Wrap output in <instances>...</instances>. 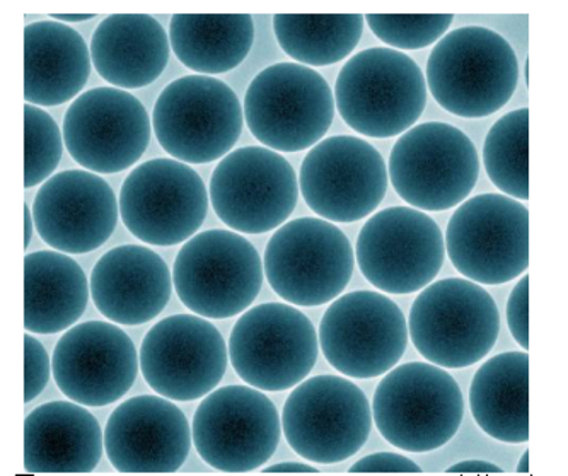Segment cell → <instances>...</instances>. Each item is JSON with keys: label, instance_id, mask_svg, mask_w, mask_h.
<instances>
[{"label": "cell", "instance_id": "obj_1", "mask_svg": "<svg viewBox=\"0 0 568 476\" xmlns=\"http://www.w3.org/2000/svg\"><path fill=\"white\" fill-rule=\"evenodd\" d=\"M519 75V60L503 34L463 27L432 49L425 82L436 103L453 115L485 119L513 100Z\"/></svg>", "mask_w": 568, "mask_h": 476}, {"label": "cell", "instance_id": "obj_2", "mask_svg": "<svg viewBox=\"0 0 568 476\" xmlns=\"http://www.w3.org/2000/svg\"><path fill=\"white\" fill-rule=\"evenodd\" d=\"M427 82L418 63L386 47L362 50L336 78L339 117L364 138L392 139L417 125L427 104Z\"/></svg>", "mask_w": 568, "mask_h": 476}, {"label": "cell", "instance_id": "obj_3", "mask_svg": "<svg viewBox=\"0 0 568 476\" xmlns=\"http://www.w3.org/2000/svg\"><path fill=\"white\" fill-rule=\"evenodd\" d=\"M371 408L384 439L418 455L440 449L458 434L465 396L458 381L443 367L408 362L384 374Z\"/></svg>", "mask_w": 568, "mask_h": 476}, {"label": "cell", "instance_id": "obj_4", "mask_svg": "<svg viewBox=\"0 0 568 476\" xmlns=\"http://www.w3.org/2000/svg\"><path fill=\"white\" fill-rule=\"evenodd\" d=\"M500 333L490 292L468 278H443L422 288L412 304L408 335L418 354L443 369L484 361Z\"/></svg>", "mask_w": 568, "mask_h": 476}, {"label": "cell", "instance_id": "obj_5", "mask_svg": "<svg viewBox=\"0 0 568 476\" xmlns=\"http://www.w3.org/2000/svg\"><path fill=\"white\" fill-rule=\"evenodd\" d=\"M354 269L347 234L322 217L285 222L272 234L263 255L270 287L295 307L333 303L351 284Z\"/></svg>", "mask_w": 568, "mask_h": 476}, {"label": "cell", "instance_id": "obj_6", "mask_svg": "<svg viewBox=\"0 0 568 476\" xmlns=\"http://www.w3.org/2000/svg\"><path fill=\"white\" fill-rule=\"evenodd\" d=\"M335 94L311 67L281 62L253 79L244 97V122L253 138L275 152L310 151L335 119Z\"/></svg>", "mask_w": 568, "mask_h": 476}, {"label": "cell", "instance_id": "obj_7", "mask_svg": "<svg viewBox=\"0 0 568 476\" xmlns=\"http://www.w3.org/2000/svg\"><path fill=\"white\" fill-rule=\"evenodd\" d=\"M265 281L263 259L243 234L211 230L195 234L174 260L173 284L190 313L230 320L250 310Z\"/></svg>", "mask_w": 568, "mask_h": 476}, {"label": "cell", "instance_id": "obj_8", "mask_svg": "<svg viewBox=\"0 0 568 476\" xmlns=\"http://www.w3.org/2000/svg\"><path fill=\"white\" fill-rule=\"evenodd\" d=\"M244 110L231 85L211 75H185L168 84L152 111V132L171 158L214 163L233 151Z\"/></svg>", "mask_w": 568, "mask_h": 476}, {"label": "cell", "instance_id": "obj_9", "mask_svg": "<svg viewBox=\"0 0 568 476\" xmlns=\"http://www.w3.org/2000/svg\"><path fill=\"white\" fill-rule=\"evenodd\" d=\"M389 181L408 207L443 212L458 207L480 178V155L458 126L427 122L399 135L389 155Z\"/></svg>", "mask_w": 568, "mask_h": 476}, {"label": "cell", "instance_id": "obj_10", "mask_svg": "<svg viewBox=\"0 0 568 476\" xmlns=\"http://www.w3.org/2000/svg\"><path fill=\"white\" fill-rule=\"evenodd\" d=\"M282 433L295 455L317 465L354 458L373 431V408L351 377H306L282 411Z\"/></svg>", "mask_w": 568, "mask_h": 476}, {"label": "cell", "instance_id": "obj_11", "mask_svg": "<svg viewBox=\"0 0 568 476\" xmlns=\"http://www.w3.org/2000/svg\"><path fill=\"white\" fill-rule=\"evenodd\" d=\"M446 255L463 277L480 285L516 281L529 266V211L503 193H481L456 207Z\"/></svg>", "mask_w": 568, "mask_h": 476}, {"label": "cell", "instance_id": "obj_12", "mask_svg": "<svg viewBox=\"0 0 568 476\" xmlns=\"http://www.w3.org/2000/svg\"><path fill=\"white\" fill-rule=\"evenodd\" d=\"M231 366L260 392H285L303 383L320 355V338L310 317L287 303L250 307L231 332Z\"/></svg>", "mask_w": 568, "mask_h": 476}, {"label": "cell", "instance_id": "obj_13", "mask_svg": "<svg viewBox=\"0 0 568 476\" xmlns=\"http://www.w3.org/2000/svg\"><path fill=\"white\" fill-rule=\"evenodd\" d=\"M317 338L329 366L342 376L374 379L398 366L410 335L405 314L392 297L355 291L329 303Z\"/></svg>", "mask_w": 568, "mask_h": 476}, {"label": "cell", "instance_id": "obj_14", "mask_svg": "<svg viewBox=\"0 0 568 476\" xmlns=\"http://www.w3.org/2000/svg\"><path fill=\"white\" fill-rule=\"evenodd\" d=\"M200 458L222 473L263 468L282 437L277 406L253 386L231 384L202 398L192 424Z\"/></svg>", "mask_w": 568, "mask_h": 476}, {"label": "cell", "instance_id": "obj_15", "mask_svg": "<svg viewBox=\"0 0 568 476\" xmlns=\"http://www.w3.org/2000/svg\"><path fill=\"white\" fill-rule=\"evenodd\" d=\"M446 260V243L430 215L414 207L374 212L362 225L355 263L383 294H415L436 281Z\"/></svg>", "mask_w": 568, "mask_h": 476}, {"label": "cell", "instance_id": "obj_16", "mask_svg": "<svg viewBox=\"0 0 568 476\" xmlns=\"http://www.w3.org/2000/svg\"><path fill=\"white\" fill-rule=\"evenodd\" d=\"M119 203L123 224L133 236L151 246H176L199 234L211 196L190 164L158 158L130 171Z\"/></svg>", "mask_w": 568, "mask_h": 476}, {"label": "cell", "instance_id": "obj_17", "mask_svg": "<svg viewBox=\"0 0 568 476\" xmlns=\"http://www.w3.org/2000/svg\"><path fill=\"white\" fill-rule=\"evenodd\" d=\"M209 196L215 214L231 231L265 234L284 225L297 207L300 180L281 152L250 145L219 161Z\"/></svg>", "mask_w": 568, "mask_h": 476}, {"label": "cell", "instance_id": "obj_18", "mask_svg": "<svg viewBox=\"0 0 568 476\" xmlns=\"http://www.w3.org/2000/svg\"><path fill=\"white\" fill-rule=\"evenodd\" d=\"M388 164L369 142L354 135L323 139L307 151L300 192L307 207L333 224L371 217L388 192Z\"/></svg>", "mask_w": 568, "mask_h": 476}, {"label": "cell", "instance_id": "obj_19", "mask_svg": "<svg viewBox=\"0 0 568 476\" xmlns=\"http://www.w3.org/2000/svg\"><path fill=\"white\" fill-rule=\"evenodd\" d=\"M141 373L155 395L195 402L219 388L230 364L224 336L207 317L174 314L142 340Z\"/></svg>", "mask_w": 568, "mask_h": 476}, {"label": "cell", "instance_id": "obj_20", "mask_svg": "<svg viewBox=\"0 0 568 476\" xmlns=\"http://www.w3.org/2000/svg\"><path fill=\"white\" fill-rule=\"evenodd\" d=\"M63 141L79 166L116 174L141 161L152 138L144 104L125 89H89L63 117Z\"/></svg>", "mask_w": 568, "mask_h": 476}, {"label": "cell", "instance_id": "obj_21", "mask_svg": "<svg viewBox=\"0 0 568 476\" xmlns=\"http://www.w3.org/2000/svg\"><path fill=\"white\" fill-rule=\"evenodd\" d=\"M60 392L79 405L116 403L132 389L141 371L133 340L111 322H85L67 330L52 358Z\"/></svg>", "mask_w": 568, "mask_h": 476}, {"label": "cell", "instance_id": "obj_22", "mask_svg": "<svg viewBox=\"0 0 568 476\" xmlns=\"http://www.w3.org/2000/svg\"><path fill=\"white\" fill-rule=\"evenodd\" d=\"M33 217L44 244L65 255H85L115 233L120 203L100 174L62 171L38 190Z\"/></svg>", "mask_w": 568, "mask_h": 476}, {"label": "cell", "instance_id": "obj_23", "mask_svg": "<svg viewBox=\"0 0 568 476\" xmlns=\"http://www.w3.org/2000/svg\"><path fill=\"white\" fill-rule=\"evenodd\" d=\"M193 446L189 418L173 399L133 396L120 403L104 428V450L116 472L168 475L185 465Z\"/></svg>", "mask_w": 568, "mask_h": 476}, {"label": "cell", "instance_id": "obj_24", "mask_svg": "<svg viewBox=\"0 0 568 476\" xmlns=\"http://www.w3.org/2000/svg\"><path fill=\"white\" fill-rule=\"evenodd\" d=\"M94 306L108 322L139 326L166 310L173 272L158 253L141 244H123L104 253L89 278Z\"/></svg>", "mask_w": 568, "mask_h": 476}, {"label": "cell", "instance_id": "obj_25", "mask_svg": "<svg viewBox=\"0 0 568 476\" xmlns=\"http://www.w3.org/2000/svg\"><path fill=\"white\" fill-rule=\"evenodd\" d=\"M104 431L84 405L50 402L38 406L24 424V468L28 473L79 475L98 468Z\"/></svg>", "mask_w": 568, "mask_h": 476}, {"label": "cell", "instance_id": "obj_26", "mask_svg": "<svg viewBox=\"0 0 568 476\" xmlns=\"http://www.w3.org/2000/svg\"><path fill=\"white\" fill-rule=\"evenodd\" d=\"M93 69L84 38L59 21H37L24 30V100L60 107L81 97Z\"/></svg>", "mask_w": 568, "mask_h": 476}, {"label": "cell", "instance_id": "obj_27", "mask_svg": "<svg viewBox=\"0 0 568 476\" xmlns=\"http://www.w3.org/2000/svg\"><path fill=\"white\" fill-rule=\"evenodd\" d=\"M91 59L101 79L119 89H141L170 62V34L149 14H111L91 38Z\"/></svg>", "mask_w": 568, "mask_h": 476}, {"label": "cell", "instance_id": "obj_28", "mask_svg": "<svg viewBox=\"0 0 568 476\" xmlns=\"http://www.w3.org/2000/svg\"><path fill=\"white\" fill-rule=\"evenodd\" d=\"M91 285L84 270L65 253L34 252L24 259V328L53 335L78 325Z\"/></svg>", "mask_w": 568, "mask_h": 476}, {"label": "cell", "instance_id": "obj_29", "mask_svg": "<svg viewBox=\"0 0 568 476\" xmlns=\"http://www.w3.org/2000/svg\"><path fill=\"white\" fill-rule=\"evenodd\" d=\"M469 408L487 436L507 444L528 443V352H504L484 362L469 386Z\"/></svg>", "mask_w": 568, "mask_h": 476}, {"label": "cell", "instance_id": "obj_30", "mask_svg": "<svg viewBox=\"0 0 568 476\" xmlns=\"http://www.w3.org/2000/svg\"><path fill=\"white\" fill-rule=\"evenodd\" d=\"M171 50L199 75H221L240 67L255 43L250 14H174Z\"/></svg>", "mask_w": 568, "mask_h": 476}, {"label": "cell", "instance_id": "obj_31", "mask_svg": "<svg viewBox=\"0 0 568 476\" xmlns=\"http://www.w3.org/2000/svg\"><path fill=\"white\" fill-rule=\"evenodd\" d=\"M274 33L295 63L335 65L357 49L366 18L362 14H275Z\"/></svg>", "mask_w": 568, "mask_h": 476}, {"label": "cell", "instance_id": "obj_32", "mask_svg": "<svg viewBox=\"0 0 568 476\" xmlns=\"http://www.w3.org/2000/svg\"><path fill=\"white\" fill-rule=\"evenodd\" d=\"M484 166L491 183L510 199H529V110L519 108L498 119L487 133Z\"/></svg>", "mask_w": 568, "mask_h": 476}, {"label": "cell", "instance_id": "obj_33", "mask_svg": "<svg viewBox=\"0 0 568 476\" xmlns=\"http://www.w3.org/2000/svg\"><path fill=\"white\" fill-rule=\"evenodd\" d=\"M63 132L43 108L24 107V186L34 189L53 176L63 154Z\"/></svg>", "mask_w": 568, "mask_h": 476}, {"label": "cell", "instance_id": "obj_34", "mask_svg": "<svg viewBox=\"0 0 568 476\" xmlns=\"http://www.w3.org/2000/svg\"><path fill=\"white\" fill-rule=\"evenodd\" d=\"M367 27L389 49L405 53L436 44L449 33L453 14H367Z\"/></svg>", "mask_w": 568, "mask_h": 476}, {"label": "cell", "instance_id": "obj_35", "mask_svg": "<svg viewBox=\"0 0 568 476\" xmlns=\"http://www.w3.org/2000/svg\"><path fill=\"white\" fill-rule=\"evenodd\" d=\"M49 352L33 333L24 335V403H31L43 393L52 376Z\"/></svg>", "mask_w": 568, "mask_h": 476}, {"label": "cell", "instance_id": "obj_36", "mask_svg": "<svg viewBox=\"0 0 568 476\" xmlns=\"http://www.w3.org/2000/svg\"><path fill=\"white\" fill-rule=\"evenodd\" d=\"M507 326L520 348L529 347V277L523 275L507 301Z\"/></svg>", "mask_w": 568, "mask_h": 476}, {"label": "cell", "instance_id": "obj_37", "mask_svg": "<svg viewBox=\"0 0 568 476\" xmlns=\"http://www.w3.org/2000/svg\"><path fill=\"white\" fill-rule=\"evenodd\" d=\"M351 473H422L420 466L396 453H374L366 458L358 459L348 469Z\"/></svg>", "mask_w": 568, "mask_h": 476}, {"label": "cell", "instance_id": "obj_38", "mask_svg": "<svg viewBox=\"0 0 568 476\" xmlns=\"http://www.w3.org/2000/svg\"><path fill=\"white\" fill-rule=\"evenodd\" d=\"M446 473H504L500 466L485 459H466L449 466Z\"/></svg>", "mask_w": 568, "mask_h": 476}, {"label": "cell", "instance_id": "obj_39", "mask_svg": "<svg viewBox=\"0 0 568 476\" xmlns=\"http://www.w3.org/2000/svg\"><path fill=\"white\" fill-rule=\"evenodd\" d=\"M262 473L265 475H272V473H288V475H295V473H300V475H310V473H322L316 466L306 465V463H295V462H285L277 463V465L263 466Z\"/></svg>", "mask_w": 568, "mask_h": 476}, {"label": "cell", "instance_id": "obj_40", "mask_svg": "<svg viewBox=\"0 0 568 476\" xmlns=\"http://www.w3.org/2000/svg\"><path fill=\"white\" fill-rule=\"evenodd\" d=\"M34 227V217H33V209L24 205V247L30 246L31 240H33Z\"/></svg>", "mask_w": 568, "mask_h": 476}, {"label": "cell", "instance_id": "obj_41", "mask_svg": "<svg viewBox=\"0 0 568 476\" xmlns=\"http://www.w3.org/2000/svg\"><path fill=\"white\" fill-rule=\"evenodd\" d=\"M93 18V14H52V19L63 22V24H67V22H84Z\"/></svg>", "mask_w": 568, "mask_h": 476}, {"label": "cell", "instance_id": "obj_42", "mask_svg": "<svg viewBox=\"0 0 568 476\" xmlns=\"http://www.w3.org/2000/svg\"><path fill=\"white\" fill-rule=\"evenodd\" d=\"M517 473H529V450H525V455L520 458Z\"/></svg>", "mask_w": 568, "mask_h": 476}]
</instances>
